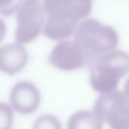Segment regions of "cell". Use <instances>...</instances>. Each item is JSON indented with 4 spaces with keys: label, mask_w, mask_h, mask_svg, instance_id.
Returning a JSON list of instances; mask_svg holds the SVG:
<instances>
[{
    "label": "cell",
    "mask_w": 129,
    "mask_h": 129,
    "mask_svg": "<svg viewBox=\"0 0 129 129\" xmlns=\"http://www.w3.org/2000/svg\"><path fill=\"white\" fill-rule=\"evenodd\" d=\"M43 8L47 15L43 34L59 41L72 35L80 19L89 15L92 0H44Z\"/></svg>",
    "instance_id": "cell-1"
},
{
    "label": "cell",
    "mask_w": 129,
    "mask_h": 129,
    "mask_svg": "<svg viewBox=\"0 0 129 129\" xmlns=\"http://www.w3.org/2000/svg\"><path fill=\"white\" fill-rule=\"evenodd\" d=\"M73 41L84 54L87 64L91 65L101 55L115 49L119 36L112 26L88 19L76 27Z\"/></svg>",
    "instance_id": "cell-2"
},
{
    "label": "cell",
    "mask_w": 129,
    "mask_h": 129,
    "mask_svg": "<svg viewBox=\"0 0 129 129\" xmlns=\"http://www.w3.org/2000/svg\"><path fill=\"white\" fill-rule=\"evenodd\" d=\"M90 66L92 88L98 93H109L116 90L120 79L129 72V54L122 50H112Z\"/></svg>",
    "instance_id": "cell-3"
},
{
    "label": "cell",
    "mask_w": 129,
    "mask_h": 129,
    "mask_svg": "<svg viewBox=\"0 0 129 129\" xmlns=\"http://www.w3.org/2000/svg\"><path fill=\"white\" fill-rule=\"evenodd\" d=\"M94 112L112 129H129V101L119 90L102 94L95 103Z\"/></svg>",
    "instance_id": "cell-4"
},
{
    "label": "cell",
    "mask_w": 129,
    "mask_h": 129,
    "mask_svg": "<svg viewBox=\"0 0 129 129\" xmlns=\"http://www.w3.org/2000/svg\"><path fill=\"white\" fill-rule=\"evenodd\" d=\"M44 11L38 0H24L16 15L15 40L19 44L34 41L41 33L44 22Z\"/></svg>",
    "instance_id": "cell-5"
},
{
    "label": "cell",
    "mask_w": 129,
    "mask_h": 129,
    "mask_svg": "<svg viewBox=\"0 0 129 129\" xmlns=\"http://www.w3.org/2000/svg\"><path fill=\"white\" fill-rule=\"evenodd\" d=\"M50 63L59 70L72 71L87 66L81 50L74 41H61L51 50L49 56Z\"/></svg>",
    "instance_id": "cell-6"
},
{
    "label": "cell",
    "mask_w": 129,
    "mask_h": 129,
    "mask_svg": "<svg viewBox=\"0 0 129 129\" xmlns=\"http://www.w3.org/2000/svg\"><path fill=\"white\" fill-rule=\"evenodd\" d=\"M41 95L37 87L28 81L17 83L10 93V103L13 110L21 114H30L38 108Z\"/></svg>",
    "instance_id": "cell-7"
},
{
    "label": "cell",
    "mask_w": 129,
    "mask_h": 129,
    "mask_svg": "<svg viewBox=\"0 0 129 129\" xmlns=\"http://www.w3.org/2000/svg\"><path fill=\"white\" fill-rule=\"evenodd\" d=\"M28 61V51L19 43H10L0 48V71L14 75L21 71Z\"/></svg>",
    "instance_id": "cell-8"
},
{
    "label": "cell",
    "mask_w": 129,
    "mask_h": 129,
    "mask_svg": "<svg viewBox=\"0 0 129 129\" xmlns=\"http://www.w3.org/2000/svg\"><path fill=\"white\" fill-rule=\"evenodd\" d=\"M67 129H103V121L89 111H79L70 117Z\"/></svg>",
    "instance_id": "cell-9"
},
{
    "label": "cell",
    "mask_w": 129,
    "mask_h": 129,
    "mask_svg": "<svg viewBox=\"0 0 129 129\" xmlns=\"http://www.w3.org/2000/svg\"><path fill=\"white\" fill-rule=\"evenodd\" d=\"M32 129H62V126L57 117L51 114H44L34 121Z\"/></svg>",
    "instance_id": "cell-10"
},
{
    "label": "cell",
    "mask_w": 129,
    "mask_h": 129,
    "mask_svg": "<svg viewBox=\"0 0 129 129\" xmlns=\"http://www.w3.org/2000/svg\"><path fill=\"white\" fill-rule=\"evenodd\" d=\"M13 123L12 108L8 105L0 103V129H11Z\"/></svg>",
    "instance_id": "cell-11"
},
{
    "label": "cell",
    "mask_w": 129,
    "mask_h": 129,
    "mask_svg": "<svg viewBox=\"0 0 129 129\" xmlns=\"http://www.w3.org/2000/svg\"><path fill=\"white\" fill-rule=\"evenodd\" d=\"M24 0H3L0 5V14L5 17L15 13Z\"/></svg>",
    "instance_id": "cell-12"
},
{
    "label": "cell",
    "mask_w": 129,
    "mask_h": 129,
    "mask_svg": "<svg viewBox=\"0 0 129 129\" xmlns=\"http://www.w3.org/2000/svg\"><path fill=\"white\" fill-rule=\"evenodd\" d=\"M5 34H6V26L5 24V21L0 19V43L5 38Z\"/></svg>",
    "instance_id": "cell-13"
},
{
    "label": "cell",
    "mask_w": 129,
    "mask_h": 129,
    "mask_svg": "<svg viewBox=\"0 0 129 129\" xmlns=\"http://www.w3.org/2000/svg\"><path fill=\"white\" fill-rule=\"evenodd\" d=\"M124 95L126 98V99L129 101V78L126 80L124 87Z\"/></svg>",
    "instance_id": "cell-14"
},
{
    "label": "cell",
    "mask_w": 129,
    "mask_h": 129,
    "mask_svg": "<svg viewBox=\"0 0 129 129\" xmlns=\"http://www.w3.org/2000/svg\"><path fill=\"white\" fill-rule=\"evenodd\" d=\"M2 1H3V0H0V5H1V4H2Z\"/></svg>",
    "instance_id": "cell-15"
}]
</instances>
